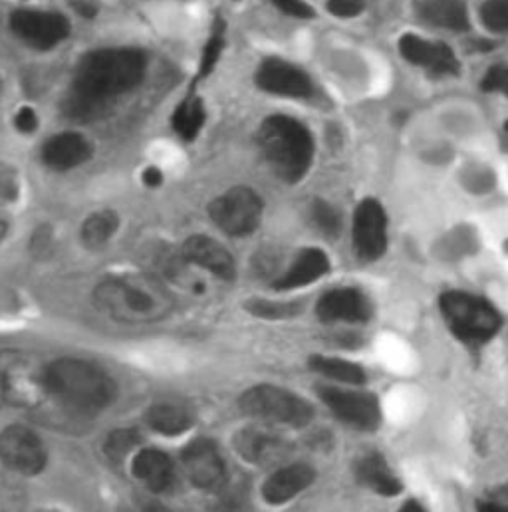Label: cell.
I'll return each instance as SVG.
<instances>
[{"instance_id": "obj_1", "label": "cell", "mask_w": 508, "mask_h": 512, "mask_svg": "<svg viewBox=\"0 0 508 512\" xmlns=\"http://www.w3.org/2000/svg\"><path fill=\"white\" fill-rule=\"evenodd\" d=\"M145 70L147 58L137 48H102L86 54L62 104L64 114L78 122L102 118L116 98L143 82Z\"/></svg>"}, {"instance_id": "obj_2", "label": "cell", "mask_w": 508, "mask_h": 512, "mask_svg": "<svg viewBox=\"0 0 508 512\" xmlns=\"http://www.w3.org/2000/svg\"><path fill=\"white\" fill-rule=\"evenodd\" d=\"M94 304L114 322L139 326L167 318L173 310V296L151 274H118L94 288Z\"/></svg>"}, {"instance_id": "obj_3", "label": "cell", "mask_w": 508, "mask_h": 512, "mask_svg": "<svg viewBox=\"0 0 508 512\" xmlns=\"http://www.w3.org/2000/svg\"><path fill=\"white\" fill-rule=\"evenodd\" d=\"M44 384L48 397L82 415L108 409L118 395V385L100 366L80 358L50 362L44 368Z\"/></svg>"}, {"instance_id": "obj_4", "label": "cell", "mask_w": 508, "mask_h": 512, "mask_svg": "<svg viewBox=\"0 0 508 512\" xmlns=\"http://www.w3.org/2000/svg\"><path fill=\"white\" fill-rule=\"evenodd\" d=\"M258 145L274 175L286 183H298L312 165V133L294 118L272 116L264 120L258 129Z\"/></svg>"}, {"instance_id": "obj_5", "label": "cell", "mask_w": 508, "mask_h": 512, "mask_svg": "<svg viewBox=\"0 0 508 512\" xmlns=\"http://www.w3.org/2000/svg\"><path fill=\"white\" fill-rule=\"evenodd\" d=\"M439 308L449 330L469 346L487 344L503 326V318L497 308L489 300L469 292H445L439 298Z\"/></svg>"}, {"instance_id": "obj_6", "label": "cell", "mask_w": 508, "mask_h": 512, "mask_svg": "<svg viewBox=\"0 0 508 512\" xmlns=\"http://www.w3.org/2000/svg\"><path fill=\"white\" fill-rule=\"evenodd\" d=\"M239 407L245 415L264 425H286L298 429L310 425L314 417V409L306 399L276 385H254L247 389L239 399Z\"/></svg>"}, {"instance_id": "obj_7", "label": "cell", "mask_w": 508, "mask_h": 512, "mask_svg": "<svg viewBox=\"0 0 508 512\" xmlns=\"http://www.w3.org/2000/svg\"><path fill=\"white\" fill-rule=\"evenodd\" d=\"M48 395L44 368L22 352H0V399L32 409Z\"/></svg>"}, {"instance_id": "obj_8", "label": "cell", "mask_w": 508, "mask_h": 512, "mask_svg": "<svg viewBox=\"0 0 508 512\" xmlns=\"http://www.w3.org/2000/svg\"><path fill=\"white\" fill-rule=\"evenodd\" d=\"M211 221L231 237L251 235L262 217V201L251 187H233L209 205Z\"/></svg>"}, {"instance_id": "obj_9", "label": "cell", "mask_w": 508, "mask_h": 512, "mask_svg": "<svg viewBox=\"0 0 508 512\" xmlns=\"http://www.w3.org/2000/svg\"><path fill=\"white\" fill-rule=\"evenodd\" d=\"M10 30L36 50H50L70 36V20L54 10L18 8L10 14Z\"/></svg>"}, {"instance_id": "obj_10", "label": "cell", "mask_w": 508, "mask_h": 512, "mask_svg": "<svg viewBox=\"0 0 508 512\" xmlns=\"http://www.w3.org/2000/svg\"><path fill=\"white\" fill-rule=\"evenodd\" d=\"M0 463L14 473L34 477L46 469L48 453L32 429L8 425L0 431Z\"/></svg>"}, {"instance_id": "obj_11", "label": "cell", "mask_w": 508, "mask_h": 512, "mask_svg": "<svg viewBox=\"0 0 508 512\" xmlns=\"http://www.w3.org/2000/svg\"><path fill=\"white\" fill-rule=\"evenodd\" d=\"M318 393L320 399L328 405V409L344 423L366 431L378 429L381 411L376 395L340 387H320Z\"/></svg>"}, {"instance_id": "obj_12", "label": "cell", "mask_w": 508, "mask_h": 512, "mask_svg": "<svg viewBox=\"0 0 508 512\" xmlns=\"http://www.w3.org/2000/svg\"><path fill=\"white\" fill-rule=\"evenodd\" d=\"M181 465L197 489L217 491L225 483V461L211 439H193L181 453Z\"/></svg>"}, {"instance_id": "obj_13", "label": "cell", "mask_w": 508, "mask_h": 512, "mask_svg": "<svg viewBox=\"0 0 508 512\" xmlns=\"http://www.w3.org/2000/svg\"><path fill=\"white\" fill-rule=\"evenodd\" d=\"M352 241L356 256L366 262H374L387 249V215L376 199H364L352 225Z\"/></svg>"}, {"instance_id": "obj_14", "label": "cell", "mask_w": 508, "mask_h": 512, "mask_svg": "<svg viewBox=\"0 0 508 512\" xmlns=\"http://www.w3.org/2000/svg\"><path fill=\"white\" fill-rule=\"evenodd\" d=\"M237 453L256 467H276L292 455V445L268 427H247L235 437Z\"/></svg>"}, {"instance_id": "obj_15", "label": "cell", "mask_w": 508, "mask_h": 512, "mask_svg": "<svg viewBox=\"0 0 508 512\" xmlns=\"http://www.w3.org/2000/svg\"><path fill=\"white\" fill-rule=\"evenodd\" d=\"M256 86L272 96L280 98H310L312 96V82L310 78L296 66L280 60L268 58L256 70Z\"/></svg>"}, {"instance_id": "obj_16", "label": "cell", "mask_w": 508, "mask_h": 512, "mask_svg": "<svg viewBox=\"0 0 508 512\" xmlns=\"http://www.w3.org/2000/svg\"><path fill=\"white\" fill-rule=\"evenodd\" d=\"M399 52L409 64L419 66L433 76H457L461 68L455 52L445 42L427 40L415 34H405L399 40Z\"/></svg>"}, {"instance_id": "obj_17", "label": "cell", "mask_w": 508, "mask_h": 512, "mask_svg": "<svg viewBox=\"0 0 508 512\" xmlns=\"http://www.w3.org/2000/svg\"><path fill=\"white\" fill-rule=\"evenodd\" d=\"M372 302L358 288H334L326 292L318 304L316 314L322 322H368L372 318Z\"/></svg>"}, {"instance_id": "obj_18", "label": "cell", "mask_w": 508, "mask_h": 512, "mask_svg": "<svg viewBox=\"0 0 508 512\" xmlns=\"http://www.w3.org/2000/svg\"><path fill=\"white\" fill-rule=\"evenodd\" d=\"M181 256L185 262L195 264L221 280H233L237 274L235 258L231 253L221 243L205 235L189 237L181 249Z\"/></svg>"}, {"instance_id": "obj_19", "label": "cell", "mask_w": 508, "mask_h": 512, "mask_svg": "<svg viewBox=\"0 0 508 512\" xmlns=\"http://www.w3.org/2000/svg\"><path fill=\"white\" fill-rule=\"evenodd\" d=\"M316 479V473L310 465L294 463L282 469H276L262 487V499L268 505H286L300 493H304Z\"/></svg>"}, {"instance_id": "obj_20", "label": "cell", "mask_w": 508, "mask_h": 512, "mask_svg": "<svg viewBox=\"0 0 508 512\" xmlns=\"http://www.w3.org/2000/svg\"><path fill=\"white\" fill-rule=\"evenodd\" d=\"M131 475L151 493H163L173 485L175 467L171 457L155 447H145L131 457Z\"/></svg>"}, {"instance_id": "obj_21", "label": "cell", "mask_w": 508, "mask_h": 512, "mask_svg": "<svg viewBox=\"0 0 508 512\" xmlns=\"http://www.w3.org/2000/svg\"><path fill=\"white\" fill-rule=\"evenodd\" d=\"M90 157H92L90 141L76 131L56 133L42 145L44 165L56 171H68V169L80 167Z\"/></svg>"}, {"instance_id": "obj_22", "label": "cell", "mask_w": 508, "mask_h": 512, "mask_svg": "<svg viewBox=\"0 0 508 512\" xmlns=\"http://www.w3.org/2000/svg\"><path fill=\"white\" fill-rule=\"evenodd\" d=\"M330 270V260L320 249H304L292 266L274 282V288L284 290H296L302 286H308L322 278Z\"/></svg>"}, {"instance_id": "obj_23", "label": "cell", "mask_w": 508, "mask_h": 512, "mask_svg": "<svg viewBox=\"0 0 508 512\" xmlns=\"http://www.w3.org/2000/svg\"><path fill=\"white\" fill-rule=\"evenodd\" d=\"M354 473L360 485L368 487L370 491L383 495V497H395L401 493L399 479L391 473L387 461L380 453H368L360 457L354 465Z\"/></svg>"}, {"instance_id": "obj_24", "label": "cell", "mask_w": 508, "mask_h": 512, "mask_svg": "<svg viewBox=\"0 0 508 512\" xmlns=\"http://www.w3.org/2000/svg\"><path fill=\"white\" fill-rule=\"evenodd\" d=\"M145 423L155 433L175 437V435L187 433L193 427V413L179 403L161 401V403H153L145 411Z\"/></svg>"}, {"instance_id": "obj_25", "label": "cell", "mask_w": 508, "mask_h": 512, "mask_svg": "<svg viewBox=\"0 0 508 512\" xmlns=\"http://www.w3.org/2000/svg\"><path fill=\"white\" fill-rule=\"evenodd\" d=\"M419 16L431 24L453 32L469 30V16L463 0H423Z\"/></svg>"}, {"instance_id": "obj_26", "label": "cell", "mask_w": 508, "mask_h": 512, "mask_svg": "<svg viewBox=\"0 0 508 512\" xmlns=\"http://www.w3.org/2000/svg\"><path fill=\"white\" fill-rule=\"evenodd\" d=\"M118 229H120L118 213L104 209V211L92 213L84 221V225L80 229V237H82L84 247L98 251V249H104L116 237Z\"/></svg>"}, {"instance_id": "obj_27", "label": "cell", "mask_w": 508, "mask_h": 512, "mask_svg": "<svg viewBox=\"0 0 508 512\" xmlns=\"http://www.w3.org/2000/svg\"><path fill=\"white\" fill-rule=\"evenodd\" d=\"M205 120H207V114H205L203 100L193 96V92H189V96L175 108L171 126L181 139L193 141L201 133V129L205 126Z\"/></svg>"}, {"instance_id": "obj_28", "label": "cell", "mask_w": 508, "mask_h": 512, "mask_svg": "<svg viewBox=\"0 0 508 512\" xmlns=\"http://www.w3.org/2000/svg\"><path fill=\"white\" fill-rule=\"evenodd\" d=\"M308 366L324 376L330 378L334 382L348 385H364L366 384V372L362 366L352 364L348 360H340V358H326V356H314Z\"/></svg>"}, {"instance_id": "obj_29", "label": "cell", "mask_w": 508, "mask_h": 512, "mask_svg": "<svg viewBox=\"0 0 508 512\" xmlns=\"http://www.w3.org/2000/svg\"><path fill=\"white\" fill-rule=\"evenodd\" d=\"M137 445H139V433L137 431L116 429L108 435V439L104 443V451H106L110 461L122 463V461H126L127 455H131L135 451Z\"/></svg>"}, {"instance_id": "obj_30", "label": "cell", "mask_w": 508, "mask_h": 512, "mask_svg": "<svg viewBox=\"0 0 508 512\" xmlns=\"http://www.w3.org/2000/svg\"><path fill=\"white\" fill-rule=\"evenodd\" d=\"M223 34H225L223 24H217L213 34H211V38L205 44V50H203V56H201V64H199V72H197V78H195L193 84H197L199 80L207 78L215 70V66H217L219 58H221L223 46H225V36Z\"/></svg>"}, {"instance_id": "obj_31", "label": "cell", "mask_w": 508, "mask_h": 512, "mask_svg": "<svg viewBox=\"0 0 508 512\" xmlns=\"http://www.w3.org/2000/svg\"><path fill=\"white\" fill-rule=\"evenodd\" d=\"M483 24L499 34H508V0H487L481 6Z\"/></svg>"}, {"instance_id": "obj_32", "label": "cell", "mask_w": 508, "mask_h": 512, "mask_svg": "<svg viewBox=\"0 0 508 512\" xmlns=\"http://www.w3.org/2000/svg\"><path fill=\"white\" fill-rule=\"evenodd\" d=\"M312 221L314 225L328 237H336L340 233L342 221L340 215L336 213V209L332 205H328L326 201H314L312 205Z\"/></svg>"}, {"instance_id": "obj_33", "label": "cell", "mask_w": 508, "mask_h": 512, "mask_svg": "<svg viewBox=\"0 0 508 512\" xmlns=\"http://www.w3.org/2000/svg\"><path fill=\"white\" fill-rule=\"evenodd\" d=\"M247 308L253 312L254 316L270 318V320L288 318V316H294L296 312H300V306H298V304H276V302H266V300H254V302H249Z\"/></svg>"}, {"instance_id": "obj_34", "label": "cell", "mask_w": 508, "mask_h": 512, "mask_svg": "<svg viewBox=\"0 0 508 512\" xmlns=\"http://www.w3.org/2000/svg\"><path fill=\"white\" fill-rule=\"evenodd\" d=\"M483 92H497L508 98V66H493L487 70L483 82H481Z\"/></svg>"}, {"instance_id": "obj_35", "label": "cell", "mask_w": 508, "mask_h": 512, "mask_svg": "<svg viewBox=\"0 0 508 512\" xmlns=\"http://www.w3.org/2000/svg\"><path fill=\"white\" fill-rule=\"evenodd\" d=\"M328 10L338 18H354L362 14L364 0H328Z\"/></svg>"}, {"instance_id": "obj_36", "label": "cell", "mask_w": 508, "mask_h": 512, "mask_svg": "<svg viewBox=\"0 0 508 512\" xmlns=\"http://www.w3.org/2000/svg\"><path fill=\"white\" fill-rule=\"evenodd\" d=\"M272 4L282 10L288 16L294 18H312L314 16V8L310 4H306L304 0H272Z\"/></svg>"}, {"instance_id": "obj_37", "label": "cell", "mask_w": 508, "mask_h": 512, "mask_svg": "<svg viewBox=\"0 0 508 512\" xmlns=\"http://www.w3.org/2000/svg\"><path fill=\"white\" fill-rule=\"evenodd\" d=\"M477 512H508V489L497 491L489 499H481L477 503Z\"/></svg>"}, {"instance_id": "obj_38", "label": "cell", "mask_w": 508, "mask_h": 512, "mask_svg": "<svg viewBox=\"0 0 508 512\" xmlns=\"http://www.w3.org/2000/svg\"><path fill=\"white\" fill-rule=\"evenodd\" d=\"M14 128L18 129L20 133L28 135V133H34L38 129V116L32 108L24 106L16 116H14Z\"/></svg>"}, {"instance_id": "obj_39", "label": "cell", "mask_w": 508, "mask_h": 512, "mask_svg": "<svg viewBox=\"0 0 508 512\" xmlns=\"http://www.w3.org/2000/svg\"><path fill=\"white\" fill-rule=\"evenodd\" d=\"M16 193H18V185H16L12 171L0 169V197L12 199V197H16Z\"/></svg>"}, {"instance_id": "obj_40", "label": "cell", "mask_w": 508, "mask_h": 512, "mask_svg": "<svg viewBox=\"0 0 508 512\" xmlns=\"http://www.w3.org/2000/svg\"><path fill=\"white\" fill-rule=\"evenodd\" d=\"M141 179H143V183H145L149 189H155V187H159V185L163 183V173H161V169H157V167H147V169L143 171Z\"/></svg>"}, {"instance_id": "obj_41", "label": "cell", "mask_w": 508, "mask_h": 512, "mask_svg": "<svg viewBox=\"0 0 508 512\" xmlns=\"http://www.w3.org/2000/svg\"><path fill=\"white\" fill-rule=\"evenodd\" d=\"M74 10L80 14V16H86V18H94L98 14V6L92 2V0H74Z\"/></svg>"}, {"instance_id": "obj_42", "label": "cell", "mask_w": 508, "mask_h": 512, "mask_svg": "<svg viewBox=\"0 0 508 512\" xmlns=\"http://www.w3.org/2000/svg\"><path fill=\"white\" fill-rule=\"evenodd\" d=\"M399 512H425V509H423L417 501H407V503L399 509Z\"/></svg>"}, {"instance_id": "obj_43", "label": "cell", "mask_w": 508, "mask_h": 512, "mask_svg": "<svg viewBox=\"0 0 508 512\" xmlns=\"http://www.w3.org/2000/svg\"><path fill=\"white\" fill-rule=\"evenodd\" d=\"M6 233H8V223H6V219H4V215L0 213V243L4 241V237H6Z\"/></svg>"}, {"instance_id": "obj_44", "label": "cell", "mask_w": 508, "mask_h": 512, "mask_svg": "<svg viewBox=\"0 0 508 512\" xmlns=\"http://www.w3.org/2000/svg\"><path fill=\"white\" fill-rule=\"evenodd\" d=\"M0 94H2V80H0Z\"/></svg>"}, {"instance_id": "obj_45", "label": "cell", "mask_w": 508, "mask_h": 512, "mask_svg": "<svg viewBox=\"0 0 508 512\" xmlns=\"http://www.w3.org/2000/svg\"><path fill=\"white\" fill-rule=\"evenodd\" d=\"M505 129H507V133H508V122H507V126H505Z\"/></svg>"}]
</instances>
